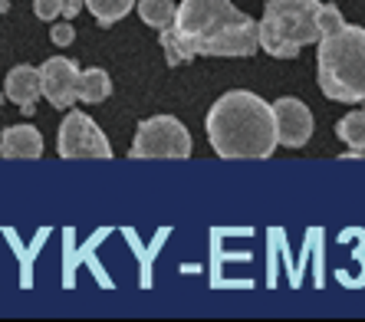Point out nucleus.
Listing matches in <instances>:
<instances>
[{
	"instance_id": "nucleus-17",
	"label": "nucleus",
	"mask_w": 365,
	"mask_h": 322,
	"mask_svg": "<svg viewBox=\"0 0 365 322\" xmlns=\"http://www.w3.org/2000/svg\"><path fill=\"white\" fill-rule=\"evenodd\" d=\"M50 40L56 43V46H69V43L76 40V30H73V24H69V20H63V24H53Z\"/></svg>"
},
{
	"instance_id": "nucleus-16",
	"label": "nucleus",
	"mask_w": 365,
	"mask_h": 322,
	"mask_svg": "<svg viewBox=\"0 0 365 322\" xmlns=\"http://www.w3.org/2000/svg\"><path fill=\"white\" fill-rule=\"evenodd\" d=\"M346 24V20H342V10L336 7V4H323V7H319V33H336V30H339V26Z\"/></svg>"
},
{
	"instance_id": "nucleus-8",
	"label": "nucleus",
	"mask_w": 365,
	"mask_h": 322,
	"mask_svg": "<svg viewBox=\"0 0 365 322\" xmlns=\"http://www.w3.org/2000/svg\"><path fill=\"white\" fill-rule=\"evenodd\" d=\"M273 122H277V142L287 148H303L313 138V112L299 99H283L273 102Z\"/></svg>"
},
{
	"instance_id": "nucleus-5",
	"label": "nucleus",
	"mask_w": 365,
	"mask_h": 322,
	"mask_svg": "<svg viewBox=\"0 0 365 322\" xmlns=\"http://www.w3.org/2000/svg\"><path fill=\"white\" fill-rule=\"evenodd\" d=\"M191 135L175 115H152L138 125L128 158H187Z\"/></svg>"
},
{
	"instance_id": "nucleus-15",
	"label": "nucleus",
	"mask_w": 365,
	"mask_h": 322,
	"mask_svg": "<svg viewBox=\"0 0 365 322\" xmlns=\"http://www.w3.org/2000/svg\"><path fill=\"white\" fill-rule=\"evenodd\" d=\"M83 0H34V14L40 20H66V17H76Z\"/></svg>"
},
{
	"instance_id": "nucleus-13",
	"label": "nucleus",
	"mask_w": 365,
	"mask_h": 322,
	"mask_svg": "<svg viewBox=\"0 0 365 322\" xmlns=\"http://www.w3.org/2000/svg\"><path fill=\"white\" fill-rule=\"evenodd\" d=\"M175 10H178L175 0H138V17L155 30H165L175 24Z\"/></svg>"
},
{
	"instance_id": "nucleus-18",
	"label": "nucleus",
	"mask_w": 365,
	"mask_h": 322,
	"mask_svg": "<svg viewBox=\"0 0 365 322\" xmlns=\"http://www.w3.org/2000/svg\"><path fill=\"white\" fill-rule=\"evenodd\" d=\"M4 10H7V4H4V0H0V14H4Z\"/></svg>"
},
{
	"instance_id": "nucleus-9",
	"label": "nucleus",
	"mask_w": 365,
	"mask_h": 322,
	"mask_svg": "<svg viewBox=\"0 0 365 322\" xmlns=\"http://www.w3.org/2000/svg\"><path fill=\"white\" fill-rule=\"evenodd\" d=\"M4 93H7V99L17 105L24 115H34L36 109V99H40V69L36 66H26V63H20V66H14L7 73V79H4Z\"/></svg>"
},
{
	"instance_id": "nucleus-1",
	"label": "nucleus",
	"mask_w": 365,
	"mask_h": 322,
	"mask_svg": "<svg viewBox=\"0 0 365 322\" xmlns=\"http://www.w3.org/2000/svg\"><path fill=\"white\" fill-rule=\"evenodd\" d=\"M162 50L168 66L195 56H254L260 50L257 20L230 0H181L175 24L162 30Z\"/></svg>"
},
{
	"instance_id": "nucleus-10",
	"label": "nucleus",
	"mask_w": 365,
	"mask_h": 322,
	"mask_svg": "<svg viewBox=\"0 0 365 322\" xmlns=\"http://www.w3.org/2000/svg\"><path fill=\"white\" fill-rule=\"evenodd\" d=\"M43 155V135L34 125H14L4 128L0 135V158H40Z\"/></svg>"
},
{
	"instance_id": "nucleus-2",
	"label": "nucleus",
	"mask_w": 365,
	"mask_h": 322,
	"mask_svg": "<svg viewBox=\"0 0 365 322\" xmlns=\"http://www.w3.org/2000/svg\"><path fill=\"white\" fill-rule=\"evenodd\" d=\"M207 142L217 158L260 161L277 152V122L273 105L247 89H230L207 112Z\"/></svg>"
},
{
	"instance_id": "nucleus-12",
	"label": "nucleus",
	"mask_w": 365,
	"mask_h": 322,
	"mask_svg": "<svg viewBox=\"0 0 365 322\" xmlns=\"http://www.w3.org/2000/svg\"><path fill=\"white\" fill-rule=\"evenodd\" d=\"M79 99L89 102V105H99V102H106L112 95V79L106 69H86V73H79Z\"/></svg>"
},
{
	"instance_id": "nucleus-4",
	"label": "nucleus",
	"mask_w": 365,
	"mask_h": 322,
	"mask_svg": "<svg viewBox=\"0 0 365 322\" xmlns=\"http://www.w3.org/2000/svg\"><path fill=\"white\" fill-rule=\"evenodd\" d=\"M319 0H267L260 30V50L273 60H293L306 43L319 40Z\"/></svg>"
},
{
	"instance_id": "nucleus-14",
	"label": "nucleus",
	"mask_w": 365,
	"mask_h": 322,
	"mask_svg": "<svg viewBox=\"0 0 365 322\" xmlns=\"http://www.w3.org/2000/svg\"><path fill=\"white\" fill-rule=\"evenodd\" d=\"M83 7H89V14L99 20V26H112L135 7V0H83Z\"/></svg>"
},
{
	"instance_id": "nucleus-11",
	"label": "nucleus",
	"mask_w": 365,
	"mask_h": 322,
	"mask_svg": "<svg viewBox=\"0 0 365 322\" xmlns=\"http://www.w3.org/2000/svg\"><path fill=\"white\" fill-rule=\"evenodd\" d=\"M336 135L349 145V152L342 158H365V109L342 115L336 122Z\"/></svg>"
},
{
	"instance_id": "nucleus-3",
	"label": "nucleus",
	"mask_w": 365,
	"mask_h": 322,
	"mask_svg": "<svg viewBox=\"0 0 365 322\" xmlns=\"http://www.w3.org/2000/svg\"><path fill=\"white\" fill-rule=\"evenodd\" d=\"M316 79L336 102H365V30L342 24L316 40Z\"/></svg>"
},
{
	"instance_id": "nucleus-6",
	"label": "nucleus",
	"mask_w": 365,
	"mask_h": 322,
	"mask_svg": "<svg viewBox=\"0 0 365 322\" xmlns=\"http://www.w3.org/2000/svg\"><path fill=\"white\" fill-rule=\"evenodd\" d=\"M56 152L60 158H112L109 138L102 135V128L96 125L86 112H69L60 125V135H56Z\"/></svg>"
},
{
	"instance_id": "nucleus-7",
	"label": "nucleus",
	"mask_w": 365,
	"mask_h": 322,
	"mask_svg": "<svg viewBox=\"0 0 365 322\" xmlns=\"http://www.w3.org/2000/svg\"><path fill=\"white\" fill-rule=\"evenodd\" d=\"M40 93L53 109H73V102L79 99V66L63 56L46 60L40 66Z\"/></svg>"
}]
</instances>
